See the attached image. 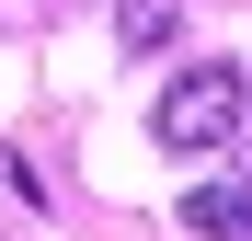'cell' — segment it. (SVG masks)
<instances>
[{
  "label": "cell",
  "instance_id": "obj_1",
  "mask_svg": "<svg viewBox=\"0 0 252 241\" xmlns=\"http://www.w3.org/2000/svg\"><path fill=\"white\" fill-rule=\"evenodd\" d=\"M241 115H252V80L229 58H195L160 80V103H149V138L172 149V161H206V149H229L241 138Z\"/></svg>",
  "mask_w": 252,
  "mask_h": 241
},
{
  "label": "cell",
  "instance_id": "obj_2",
  "mask_svg": "<svg viewBox=\"0 0 252 241\" xmlns=\"http://www.w3.org/2000/svg\"><path fill=\"white\" fill-rule=\"evenodd\" d=\"M172 218H184L195 241H252V172H218V184H195Z\"/></svg>",
  "mask_w": 252,
  "mask_h": 241
},
{
  "label": "cell",
  "instance_id": "obj_3",
  "mask_svg": "<svg viewBox=\"0 0 252 241\" xmlns=\"http://www.w3.org/2000/svg\"><path fill=\"white\" fill-rule=\"evenodd\" d=\"M126 46H138V58L172 46V0H126Z\"/></svg>",
  "mask_w": 252,
  "mask_h": 241
}]
</instances>
